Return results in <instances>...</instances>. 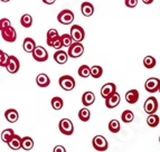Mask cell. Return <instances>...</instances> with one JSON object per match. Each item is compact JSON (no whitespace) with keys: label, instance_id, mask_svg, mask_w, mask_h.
Instances as JSON below:
<instances>
[{"label":"cell","instance_id":"8d00e7d4","mask_svg":"<svg viewBox=\"0 0 160 152\" xmlns=\"http://www.w3.org/2000/svg\"><path fill=\"white\" fill-rule=\"evenodd\" d=\"M52 47L55 48V49H57V51H58V49H62V48L64 47V46H63V42H62L61 36H59V37L54 42L53 45H52Z\"/></svg>","mask_w":160,"mask_h":152},{"label":"cell","instance_id":"ba28073f","mask_svg":"<svg viewBox=\"0 0 160 152\" xmlns=\"http://www.w3.org/2000/svg\"><path fill=\"white\" fill-rule=\"evenodd\" d=\"M160 80L158 77H149L144 83V88L148 93H156L159 91Z\"/></svg>","mask_w":160,"mask_h":152},{"label":"cell","instance_id":"603a6c76","mask_svg":"<svg viewBox=\"0 0 160 152\" xmlns=\"http://www.w3.org/2000/svg\"><path fill=\"white\" fill-rule=\"evenodd\" d=\"M34 148V141L30 136H24L22 138V149H24L25 151H30Z\"/></svg>","mask_w":160,"mask_h":152},{"label":"cell","instance_id":"83f0119b","mask_svg":"<svg viewBox=\"0 0 160 152\" xmlns=\"http://www.w3.org/2000/svg\"><path fill=\"white\" fill-rule=\"evenodd\" d=\"M78 75L83 78H88V76H91V68L88 66V65H82V66L78 67Z\"/></svg>","mask_w":160,"mask_h":152},{"label":"cell","instance_id":"74e56055","mask_svg":"<svg viewBox=\"0 0 160 152\" xmlns=\"http://www.w3.org/2000/svg\"><path fill=\"white\" fill-rule=\"evenodd\" d=\"M124 3H126V6L128 8H134L138 5V0H126Z\"/></svg>","mask_w":160,"mask_h":152},{"label":"cell","instance_id":"b9f144b4","mask_svg":"<svg viewBox=\"0 0 160 152\" xmlns=\"http://www.w3.org/2000/svg\"><path fill=\"white\" fill-rule=\"evenodd\" d=\"M0 1H2V2H8V1H10V0H0Z\"/></svg>","mask_w":160,"mask_h":152},{"label":"cell","instance_id":"4dcf8cb0","mask_svg":"<svg viewBox=\"0 0 160 152\" xmlns=\"http://www.w3.org/2000/svg\"><path fill=\"white\" fill-rule=\"evenodd\" d=\"M103 74V68L99 65H94L91 67V76L94 78H100Z\"/></svg>","mask_w":160,"mask_h":152},{"label":"cell","instance_id":"60d3db41","mask_svg":"<svg viewBox=\"0 0 160 152\" xmlns=\"http://www.w3.org/2000/svg\"><path fill=\"white\" fill-rule=\"evenodd\" d=\"M142 2H143L144 5H151V3L153 2V0H142Z\"/></svg>","mask_w":160,"mask_h":152},{"label":"cell","instance_id":"ffe728a7","mask_svg":"<svg viewBox=\"0 0 160 152\" xmlns=\"http://www.w3.org/2000/svg\"><path fill=\"white\" fill-rule=\"evenodd\" d=\"M139 100V92L137 90H130L126 93V101L129 104H134Z\"/></svg>","mask_w":160,"mask_h":152},{"label":"cell","instance_id":"ab89813d","mask_svg":"<svg viewBox=\"0 0 160 152\" xmlns=\"http://www.w3.org/2000/svg\"><path fill=\"white\" fill-rule=\"evenodd\" d=\"M42 1H43L44 3H46V5H53L56 0H42Z\"/></svg>","mask_w":160,"mask_h":152},{"label":"cell","instance_id":"9c48e42d","mask_svg":"<svg viewBox=\"0 0 160 152\" xmlns=\"http://www.w3.org/2000/svg\"><path fill=\"white\" fill-rule=\"evenodd\" d=\"M32 58L36 61H46L48 59V53L45 48L42 46H36V48L32 51Z\"/></svg>","mask_w":160,"mask_h":152},{"label":"cell","instance_id":"7402d4cb","mask_svg":"<svg viewBox=\"0 0 160 152\" xmlns=\"http://www.w3.org/2000/svg\"><path fill=\"white\" fill-rule=\"evenodd\" d=\"M46 37H47V45L52 47L53 43L57 39V38L59 37V35H58V32H57L56 29L52 28V29H49L47 32V35H46Z\"/></svg>","mask_w":160,"mask_h":152},{"label":"cell","instance_id":"7c38bea8","mask_svg":"<svg viewBox=\"0 0 160 152\" xmlns=\"http://www.w3.org/2000/svg\"><path fill=\"white\" fill-rule=\"evenodd\" d=\"M121 101V96L118 92H114L113 94H111L110 96H108L105 99V106L108 109H114L118 105L120 104Z\"/></svg>","mask_w":160,"mask_h":152},{"label":"cell","instance_id":"8992f818","mask_svg":"<svg viewBox=\"0 0 160 152\" xmlns=\"http://www.w3.org/2000/svg\"><path fill=\"white\" fill-rule=\"evenodd\" d=\"M57 20L62 25H69L74 22V13L68 9H64L57 15Z\"/></svg>","mask_w":160,"mask_h":152},{"label":"cell","instance_id":"484cf974","mask_svg":"<svg viewBox=\"0 0 160 152\" xmlns=\"http://www.w3.org/2000/svg\"><path fill=\"white\" fill-rule=\"evenodd\" d=\"M159 116H158L156 113H153V114H149V116H148L147 119V124L149 126H151V128H156L157 125H159Z\"/></svg>","mask_w":160,"mask_h":152},{"label":"cell","instance_id":"4316f807","mask_svg":"<svg viewBox=\"0 0 160 152\" xmlns=\"http://www.w3.org/2000/svg\"><path fill=\"white\" fill-rule=\"evenodd\" d=\"M90 117H91V112H90V110L88 109V106L80 110V112H78V119H80L81 121L88 122V121L90 120Z\"/></svg>","mask_w":160,"mask_h":152},{"label":"cell","instance_id":"d6a6232c","mask_svg":"<svg viewBox=\"0 0 160 152\" xmlns=\"http://www.w3.org/2000/svg\"><path fill=\"white\" fill-rule=\"evenodd\" d=\"M156 58L155 57H152V56H146L143 59V65L146 68H153V67L156 66Z\"/></svg>","mask_w":160,"mask_h":152},{"label":"cell","instance_id":"4fadbf2b","mask_svg":"<svg viewBox=\"0 0 160 152\" xmlns=\"http://www.w3.org/2000/svg\"><path fill=\"white\" fill-rule=\"evenodd\" d=\"M114 92H117V85H115L114 83H107L101 88V96L105 100L108 96H110Z\"/></svg>","mask_w":160,"mask_h":152},{"label":"cell","instance_id":"ee69618b","mask_svg":"<svg viewBox=\"0 0 160 152\" xmlns=\"http://www.w3.org/2000/svg\"><path fill=\"white\" fill-rule=\"evenodd\" d=\"M159 142H160V136H159Z\"/></svg>","mask_w":160,"mask_h":152},{"label":"cell","instance_id":"30bf717a","mask_svg":"<svg viewBox=\"0 0 160 152\" xmlns=\"http://www.w3.org/2000/svg\"><path fill=\"white\" fill-rule=\"evenodd\" d=\"M1 37H2L3 40L8 42V43H13L17 39V32L13 27H7L6 29L1 30Z\"/></svg>","mask_w":160,"mask_h":152},{"label":"cell","instance_id":"2e32d148","mask_svg":"<svg viewBox=\"0 0 160 152\" xmlns=\"http://www.w3.org/2000/svg\"><path fill=\"white\" fill-rule=\"evenodd\" d=\"M95 102V95H94L93 92L91 91H88L85 93L83 94L82 96V103L84 106H90L92 105Z\"/></svg>","mask_w":160,"mask_h":152},{"label":"cell","instance_id":"f546056e","mask_svg":"<svg viewBox=\"0 0 160 152\" xmlns=\"http://www.w3.org/2000/svg\"><path fill=\"white\" fill-rule=\"evenodd\" d=\"M51 103H52V107H53L54 110H56V111L62 110V107H63V105H64V102H63V100H62L61 97H58V96H55V97H53Z\"/></svg>","mask_w":160,"mask_h":152},{"label":"cell","instance_id":"d6986e66","mask_svg":"<svg viewBox=\"0 0 160 152\" xmlns=\"http://www.w3.org/2000/svg\"><path fill=\"white\" fill-rule=\"evenodd\" d=\"M81 11H82V13L85 17H91L94 13V6L91 2L85 1V2H83L82 6H81Z\"/></svg>","mask_w":160,"mask_h":152},{"label":"cell","instance_id":"d590c367","mask_svg":"<svg viewBox=\"0 0 160 152\" xmlns=\"http://www.w3.org/2000/svg\"><path fill=\"white\" fill-rule=\"evenodd\" d=\"M10 26H11V22L9 19H7V18L0 19V30H3V29H6L7 27H10Z\"/></svg>","mask_w":160,"mask_h":152},{"label":"cell","instance_id":"f1b7e54d","mask_svg":"<svg viewBox=\"0 0 160 152\" xmlns=\"http://www.w3.org/2000/svg\"><path fill=\"white\" fill-rule=\"evenodd\" d=\"M20 24L25 28H29L32 25V17L29 13H25L24 16H22V18H20Z\"/></svg>","mask_w":160,"mask_h":152},{"label":"cell","instance_id":"f35d334b","mask_svg":"<svg viewBox=\"0 0 160 152\" xmlns=\"http://www.w3.org/2000/svg\"><path fill=\"white\" fill-rule=\"evenodd\" d=\"M54 152H66V149L64 147H62V145H57L54 149Z\"/></svg>","mask_w":160,"mask_h":152},{"label":"cell","instance_id":"9a60e30c","mask_svg":"<svg viewBox=\"0 0 160 152\" xmlns=\"http://www.w3.org/2000/svg\"><path fill=\"white\" fill-rule=\"evenodd\" d=\"M22 138L15 134V136L8 142V147L11 150H13V151H17V150L22 149Z\"/></svg>","mask_w":160,"mask_h":152},{"label":"cell","instance_id":"6da1fadb","mask_svg":"<svg viewBox=\"0 0 160 152\" xmlns=\"http://www.w3.org/2000/svg\"><path fill=\"white\" fill-rule=\"evenodd\" d=\"M92 145L96 151L103 152L107 151L109 148V143H108L107 139L103 135H95L92 140Z\"/></svg>","mask_w":160,"mask_h":152},{"label":"cell","instance_id":"7bdbcfd3","mask_svg":"<svg viewBox=\"0 0 160 152\" xmlns=\"http://www.w3.org/2000/svg\"><path fill=\"white\" fill-rule=\"evenodd\" d=\"M159 93H160V87H159Z\"/></svg>","mask_w":160,"mask_h":152},{"label":"cell","instance_id":"7a4b0ae2","mask_svg":"<svg viewBox=\"0 0 160 152\" xmlns=\"http://www.w3.org/2000/svg\"><path fill=\"white\" fill-rule=\"evenodd\" d=\"M68 56L71 58H78L84 53V46L80 42H74L72 45L68 47Z\"/></svg>","mask_w":160,"mask_h":152},{"label":"cell","instance_id":"5b68a950","mask_svg":"<svg viewBox=\"0 0 160 152\" xmlns=\"http://www.w3.org/2000/svg\"><path fill=\"white\" fill-rule=\"evenodd\" d=\"M59 86H61L64 91H72L74 90L75 87V80L72 77V76H69V75H64V76H61L59 77Z\"/></svg>","mask_w":160,"mask_h":152},{"label":"cell","instance_id":"5bb4252c","mask_svg":"<svg viewBox=\"0 0 160 152\" xmlns=\"http://www.w3.org/2000/svg\"><path fill=\"white\" fill-rule=\"evenodd\" d=\"M68 57H69L68 53H66L65 51H62V49H58L56 53L54 54V59H55V61L59 65L65 64L67 61V59H68Z\"/></svg>","mask_w":160,"mask_h":152},{"label":"cell","instance_id":"836d02e7","mask_svg":"<svg viewBox=\"0 0 160 152\" xmlns=\"http://www.w3.org/2000/svg\"><path fill=\"white\" fill-rule=\"evenodd\" d=\"M61 38H62V42H63V46L66 48H68L69 46L74 43V40H73L71 34H64V35L61 36Z\"/></svg>","mask_w":160,"mask_h":152},{"label":"cell","instance_id":"1f68e13d","mask_svg":"<svg viewBox=\"0 0 160 152\" xmlns=\"http://www.w3.org/2000/svg\"><path fill=\"white\" fill-rule=\"evenodd\" d=\"M109 130L112 132V133H118L119 131L121 130V124L118 120H112L110 121L109 123Z\"/></svg>","mask_w":160,"mask_h":152},{"label":"cell","instance_id":"44dd1931","mask_svg":"<svg viewBox=\"0 0 160 152\" xmlns=\"http://www.w3.org/2000/svg\"><path fill=\"white\" fill-rule=\"evenodd\" d=\"M36 83L39 87H47L49 84H51V78L48 77L47 75L42 73L36 77Z\"/></svg>","mask_w":160,"mask_h":152},{"label":"cell","instance_id":"277c9868","mask_svg":"<svg viewBox=\"0 0 160 152\" xmlns=\"http://www.w3.org/2000/svg\"><path fill=\"white\" fill-rule=\"evenodd\" d=\"M158 107H159V104H158V101L155 96H150L149 99L146 100L143 104V110L144 112L147 114H153L158 111Z\"/></svg>","mask_w":160,"mask_h":152},{"label":"cell","instance_id":"52a82bcc","mask_svg":"<svg viewBox=\"0 0 160 152\" xmlns=\"http://www.w3.org/2000/svg\"><path fill=\"white\" fill-rule=\"evenodd\" d=\"M69 32H71L69 34H71V36H72L74 42H80V43H82L83 40H84V38H85V32H84V29H83L81 26H78V25H73V26L71 27V30H69Z\"/></svg>","mask_w":160,"mask_h":152},{"label":"cell","instance_id":"3957f363","mask_svg":"<svg viewBox=\"0 0 160 152\" xmlns=\"http://www.w3.org/2000/svg\"><path fill=\"white\" fill-rule=\"evenodd\" d=\"M58 129L64 135H72L74 132V125L69 119H62L58 123Z\"/></svg>","mask_w":160,"mask_h":152},{"label":"cell","instance_id":"ac0fdd59","mask_svg":"<svg viewBox=\"0 0 160 152\" xmlns=\"http://www.w3.org/2000/svg\"><path fill=\"white\" fill-rule=\"evenodd\" d=\"M22 48L26 53H32L34 49L36 48V43L35 40L30 37H27L24 39V43H22Z\"/></svg>","mask_w":160,"mask_h":152},{"label":"cell","instance_id":"d4e9b609","mask_svg":"<svg viewBox=\"0 0 160 152\" xmlns=\"http://www.w3.org/2000/svg\"><path fill=\"white\" fill-rule=\"evenodd\" d=\"M121 120H122V122H124V123H131L134 120L133 112L130 111V110H126V111L122 112V114H121Z\"/></svg>","mask_w":160,"mask_h":152},{"label":"cell","instance_id":"cb8c5ba5","mask_svg":"<svg viewBox=\"0 0 160 152\" xmlns=\"http://www.w3.org/2000/svg\"><path fill=\"white\" fill-rule=\"evenodd\" d=\"M13 136H15V132H13L12 129H6V130L2 131V133H1V140L3 142H6V143H8Z\"/></svg>","mask_w":160,"mask_h":152},{"label":"cell","instance_id":"e0dca14e","mask_svg":"<svg viewBox=\"0 0 160 152\" xmlns=\"http://www.w3.org/2000/svg\"><path fill=\"white\" fill-rule=\"evenodd\" d=\"M5 117L9 123H16L18 121L19 114L15 109H9L5 112Z\"/></svg>","mask_w":160,"mask_h":152},{"label":"cell","instance_id":"8fae6325","mask_svg":"<svg viewBox=\"0 0 160 152\" xmlns=\"http://www.w3.org/2000/svg\"><path fill=\"white\" fill-rule=\"evenodd\" d=\"M19 67H20V63H19L18 58L15 56H9V59L7 61V65H6V70L8 71L10 74H16L19 71Z\"/></svg>","mask_w":160,"mask_h":152},{"label":"cell","instance_id":"e575fe53","mask_svg":"<svg viewBox=\"0 0 160 152\" xmlns=\"http://www.w3.org/2000/svg\"><path fill=\"white\" fill-rule=\"evenodd\" d=\"M8 59H9V55H7L5 51H0V66L6 67Z\"/></svg>","mask_w":160,"mask_h":152}]
</instances>
